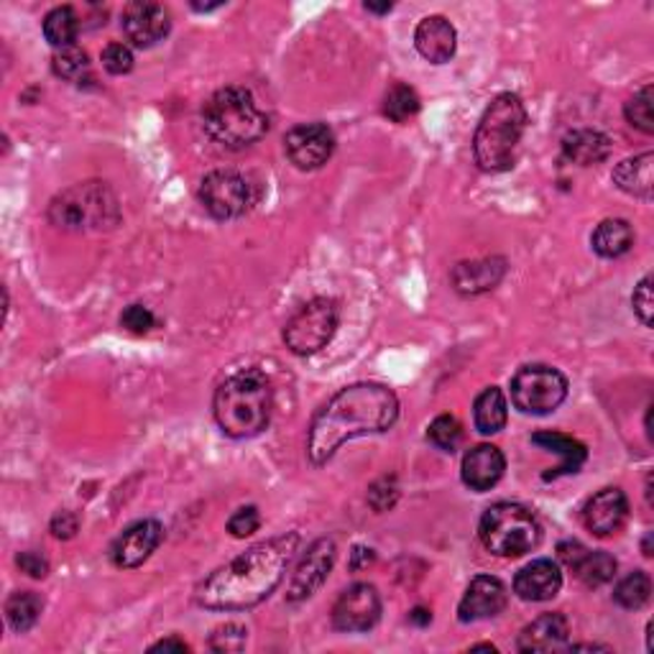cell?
<instances>
[{
    "label": "cell",
    "instance_id": "44dd1931",
    "mask_svg": "<svg viewBox=\"0 0 654 654\" xmlns=\"http://www.w3.org/2000/svg\"><path fill=\"white\" fill-rule=\"evenodd\" d=\"M504 276H506V259L489 257V259H476V261H460L458 266L453 269L450 282H453V290L458 294L476 297V294L497 290Z\"/></svg>",
    "mask_w": 654,
    "mask_h": 654
},
{
    "label": "cell",
    "instance_id": "ab89813d",
    "mask_svg": "<svg viewBox=\"0 0 654 654\" xmlns=\"http://www.w3.org/2000/svg\"><path fill=\"white\" fill-rule=\"evenodd\" d=\"M399 499V486L394 478H381L369 489V504L373 512H389Z\"/></svg>",
    "mask_w": 654,
    "mask_h": 654
},
{
    "label": "cell",
    "instance_id": "484cf974",
    "mask_svg": "<svg viewBox=\"0 0 654 654\" xmlns=\"http://www.w3.org/2000/svg\"><path fill=\"white\" fill-rule=\"evenodd\" d=\"M590 246H593V251L601 259L624 257L634 246L632 222L624 218H606L596 226L593 236H590Z\"/></svg>",
    "mask_w": 654,
    "mask_h": 654
},
{
    "label": "cell",
    "instance_id": "f1b7e54d",
    "mask_svg": "<svg viewBox=\"0 0 654 654\" xmlns=\"http://www.w3.org/2000/svg\"><path fill=\"white\" fill-rule=\"evenodd\" d=\"M42 611H44V598L34 593V590H15V593L6 601L8 626L19 634L34 629L36 621L42 619Z\"/></svg>",
    "mask_w": 654,
    "mask_h": 654
},
{
    "label": "cell",
    "instance_id": "ffe728a7",
    "mask_svg": "<svg viewBox=\"0 0 654 654\" xmlns=\"http://www.w3.org/2000/svg\"><path fill=\"white\" fill-rule=\"evenodd\" d=\"M563 588V570L555 560H547V557H539V560H532L530 565L516 573L514 578V593L522 598V601L542 603L549 601L560 593Z\"/></svg>",
    "mask_w": 654,
    "mask_h": 654
},
{
    "label": "cell",
    "instance_id": "6da1fadb",
    "mask_svg": "<svg viewBox=\"0 0 654 654\" xmlns=\"http://www.w3.org/2000/svg\"><path fill=\"white\" fill-rule=\"evenodd\" d=\"M299 549V534L286 532L259 542L210 573L195 588V603L210 611H246L274 593Z\"/></svg>",
    "mask_w": 654,
    "mask_h": 654
},
{
    "label": "cell",
    "instance_id": "603a6c76",
    "mask_svg": "<svg viewBox=\"0 0 654 654\" xmlns=\"http://www.w3.org/2000/svg\"><path fill=\"white\" fill-rule=\"evenodd\" d=\"M532 443L539 445V448L549 450V453H557V456L563 458V462L553 470V473H545V481H555V478L578 473L588 458V450L584 443L576 440V437H570V435L553 433V429H545V433L532 435Z\"/></svg>",
    "mask_w": 654,
    "mask_h": 654
},
{
    "label": "cell",
    "instance_id": "52a82bcc",
    "mask_svg": "<svg viewBox=\"0 0 654 654\" xmlns=\"http://www.w3.org/2000/svg\"><path fill=\"white\" fill-rule=\"evenodd\" d=\"M478 537L491 555L522 557L542 542V526L530 509L501 501L483 512Z\"/></svg>",
    "mask_w": 654,
    "mask_h": 654
},
{
    "label": "cell",
    "instance_id": "83f0119b",
    "mask_svg": "<svg viewBox=\"0 0 654 654\" xmlns=\"http://www.w3.org/2000/svg\"><path fill=\"white\" fill-rule=\"evenodd\" d=\"M568 570L576 573V578L584 586L601 588L617 576V560L609 553H603V549H593L590 553L588 547H584Z\"/></svg>",
    "mask_w": 654,
    "mask_h": 654
},
{
    "label": "cell",
    "instance_id": "4dcf8cb0",
    "mask_svg": "<svg viewBox=\"0 0 654 654\" xmlns=\"http://www.w3.org/2000/svg\"><path fill=\"white\" fill-rule=\"evenodd\" d=\"M650 596H652V580L644 570L629 573V576L621 578L619 586L613 588V601L626 611L642 609V606L650 601Z\"/></svg>",
    "mask_w": 654,
    "mask_h": 654
},
{
    "label": "cell",
    "instance_id": "7dc6e473",
    "mask_svg": "<svg viewBox=\"0 0 654 654\" xmlns=\"http://www.w3.org/2000/svg\"><path fill=\"white\" fill-rule=\"evenodd\" d=\"M392 3H366V11L369 13H379V15H384V13H389L392 11Z\"/></svg>",
    "mask_w": 654,
    "mask_h": 654
},
{
    "label": "cell",
    "instance_id": "60d3db41",
    "mask_svg": "<svg viewBox=\"0 0 654 654\" xmlns=\"http://www.w3.org/2000/svg\"><path fill=\"white\" fill-rule=\"evenodd\" d=\"M634 315L640 317L642 325H652V276H644L632 294Z\"/></svg>",
    "mask_w": 654,
    "mask_h": 654
},
{
    "label": "cell",
    "instance_id": "4316f807",
    "mask_svg": "<svg viewBox=\"0 0 654 654\" xmlns=\"http://www.w3.org/2000/svg\"><path fill=\"white\" fill-rule=\"evenodd\" d=\"M509 419V404L506 396L499 386H489L478 394L473 404V422L481 435H497L506 427Z\"/></svg>",
    "mask_w": 654,
    "mask_h": 654
},
{
    "label": "cell",
    "instance_id": "5bb4252c",
    "mask_svg": "<svg viewBox=\"0 0 654 654\" xmlns=\"http://www.w3.org/2000/svg\"><path fill=\"white\" fill-rule=\"evenodd\" d=\"M335 555H338V549H335L333 539L323 537V539L313 542L307 553L302 555L297 570H294V576L290 580V586H286V601L297 603V601H305V598L317 593V588H323L327 576H330V570L335 565Z\"/></svg>",
    "mask_w": 654,
    "mask_h": 654
},
{
    "label": "cell",
    "instance_id": "b9f144b4",
    "mask_svg": "<svg viewBox=\"0 0 654 654\" xmlns=\"http://www.w3.org/2000/svg\"><path fill=\"white\" fill-rule=\"evenodd\" d=\"M15 565H19L21 573H26L29 578H46V573H50V560H46L44 555L34 553V549L15 557Z\"/></svg>",
    "mask_w": 654,
    "mask_h": 654
},
{
    "label": "cell",
    "instance_id": "ee69618b",
    "mask_svg": "<svg viewBox=\"0 0 654 654\" xmlns=\"http://www.w3.org/2000/svg\"><path fill=\"white\" fill-rule=\"evenodd\" d=\"M377 560V555H373V549H366V547H356L353 553H350V568L353 570H361V568H369V565Z\"/></svg>",
    "mask_w": 654,
    "mask_h": 654
},
{
    "label": "cell",
    "instance_id": "f546056e",
    "mask_svg": "<svg viewBox=\"0 0 654 654\" xmlns=\"http://www.w3.org/2000/svg\"><path fill=\"white\" fill-rule=\"evenodd\" d=\"M79 21L77 11L72 6H59L54 11L46 13L44 19V39L57 50H67V46H75V39L79 34Z\"/></svg>",
    "mask_w": 654,
    "mask_h": 654
},
{
    "label": "cell",
    "instance_id": "30bf717a",
    "mask_svg": "<svg viewBox=\"0 0 654 654\" xmlns=\"http://www.w3.org/2000/svg\"><path fill=\"white\" fill-rule=\"evenodd\" d=\"M199 205L212 215L215 220L241 218L257 205L259 193L246 174L236 170H215L205 174L197 189Z\"/></svg>",
    "mask_w": 654,
    "mask_h": 654
},
{
    "label": "cell",
    "instance_id": "bcb514c9",
    "mask_svg": "<svg viewBox=\"0 0 654 654\" xmlns=\"http://www.w3.org/2000/svg\"><path fill=\"white\" fill-rule=\"evenodd\" d=\"M410 621H412V624L425 626V624H429V621H433V613L425 611V609H414V611L410 613Z\"/></svg>",
    "mask_w": 654,
    "mask_h": 654
},
{
    "label": "cell",
    "instance_id": "7402d4cb",
    "mask_svg": "<svg viewBox=\"0 0 654 654\" xmlns=\"http://www.w3.org/2000/svg\"><path fill=\"white\" fill-rule=\"evenodd\" d=\"M570 626L568 619L563 613H542L526 624L520 634V642H516V650L520 652H555L563 650L568 644Z\"/></svg>",
    "mask_w": 654,
    "mask_h": 654
},
{
    "label": "cell",
    "instance_id": "8992f818",
    "mask_svg": "<svg viewBox=\"0 0 654 654\" xmlns=\"http://www.w3.org/2000/svg\"><path fill=\"white\" fill-rule=\"evenodd\" d=\"M50 220L65 230H106L121 220V210L108 185L79 182L52 199Z\"/></svg>",
    "mask_w": 654,
    "mask_h": 654
},
{
    "label": "cell",
    "instance_id": "277c9868",
    "mask_svg": "<svg viewBox=\"0 0 654 654\" xmlns=\"http://www.w3.org/2000/svg\"><path fill=\"white\" fill-rule=\"evenodd\" d=\"M524 131L526 108L520 95L501 92L499 98H493L473 135V156L478 170L489 174L512 170Z\"/></svg>",
    "mask_w": 654,
    "mask_h": 654
},
{
    "label": "cell",
    "instance_id": "e0dca14e",
    "mask_svg": "<svg viewBox=\"0 0 654 654\" xmlns=\"http://www.w3.org/2000/svg\"><path fill=\"white\" fill-rule=\"evenodd\" d=\"M506 470V458L497 445H476L462 456L460 476L470 491H491Z\"/></svg>",
    "mask_w": 654,
    "mask_h": 654
},
{
    "label": "cell",
    "instance_id": "7bdbcfd3",
    "mask_svg": "<svg viewBox=\"0 0 654 654\" xmlns=\"http://www.w3.org/2000/svg\"><path fill=\"white\" fill-rule=\"evenodd\" d=\"M79 530V516L75 512H59L52 520V534L57 539H72Z\"/></svg>",
    "mask_w": 654,
    "mask_h": 654
},
{
    "label": "cell",
    "instance_id": "9c48e42d",
    "mask_svg": "<svg viewBox=\"0 0 654 654\" xmlns=\"http://www.w3.org/2000/svg\"><path fill=\"white\" fill-rule=\"evenodd\" d=\"M568 379L553 366H524L512 379V404L522 414H542L555 412L565 399H568Z\"/></svg>",
    "mask_w": 654,
    "mask_h": 654
},
{
    "label": "cell",
    "instance_id": "836d02e7",
    "mask_svg": "<svg viewBox=\"0 0 654 654\" xmlns=\"http://www.w3.org/2000/svg\"><path fill=\"white\" fill-rule=\"evenodd\" d=\"M427 440L435 445L437 450L443 453H456L458 445L462 443V427L460 422L453 417V414H440L429 422L427 427Z\"/></svg>",
    "mask_w": 654,
    "mask_h": 654
},
{
    "label": "cell",
    "instance_id": "8fae6325",
    "mask_svg": "<svg viewBox=\"0 0 654 654\" xmlns=\"http://www.w3.org/2000/svg\"><path fill=\"white\" fill-rule=\"evenodd\" d=\"M381 596L371 584H356L340 593L333 606V626L338 632L361 634L379 624Z\"/></svg>",
    "mask_w": 654,
    "mask_h": 654
},
{
    "label": "cell",
    "instance_id": "e575fe53",
    "mask_svg": "<svg viewBox=\"0 0 654 654\" xmlns=\"http://www.w3.org/2000/svg\"><path fill=\"white\" fill-rule=\"evenodd\" d=\"M624 116L626 121L640 129L642 133H652L654 131V118H652V85H644L636 90L632 98L626 100L624 106Z\"/></svg>",
    "mask_w": 654,
    "mask_h": 654
},
{
    "label": "cell",
    "instance_id": "4fadbf2b",
    "mask_svg": "<svg viewBox=\"0 0 654 654\" xmlns=\"http://www.w3.org/2000/svg\"><path fill=\"white\" fill-rule=\"evenodd\" d=\"M123 36L135 46V50H151L159 42H164L172 29V15L162 3H146L135 0L123 8L121 15Z\"/></svg>",
    "mask_w": 654,
    "mask_h": 654
},
{
    "label": "cell",
    "instance_id": "5b68a950",
    "mask_svg": "<svg viewBox=\"0 0 654 654\" xmlns=\"http://www.w3.org/2000/svg\"><path fill=\"white\" fill-rule=\"evenodd\" d=\"M203 129L226 149H246L269 133V116L246 87H222L205 102Z\"/></svg>",
    "mask_w": 654,
    "mask_h": 654
},
{
    "label": "cell",
    "instance_id": "cb8c5ba5",
    "mask_svg": "<svg viewBox=\"0 0 654 654\" xmlns=\"http://www.w3.org/2000/svg\"><path fill=\"white\" fill-rule=\"evenodd\" d=\"M611 179L621 193L647 199L650 203L652 189H654V154L652 151H644L640 156L624 159V162L617 164Z\"/></svg>",
    "mask_w": 654,
    "mask_h": 654
},
{
    "label": "cell",
    "instance_id": "9a60e30c",
    "mask_svg": "<svg viewBox=\"0 0 654 654\" xmlns=\"http://www.w3.org/2000/svg\"><path fill=\"white\" fill-rule=\"evenodd\" d=\"M162 539L164 526L156 520L135 522L113 542V547H110V560H113L116 568L123 570L141 568V565L154 555V549L162 545Z\"/></svg>",
    "mask_w": 654,
    "mask_h": 654
},
{
    "label": "cell",
    "instance_id": "f6af8a7d",
    "mask_svg": "<svg viewBox=\"0 0 654 654\" xmlns=\"http://www.w3.org/2000/svg\"><path fill=\"white\" fill-rule=\"evenodd\" d=\"M187 650H189L187 644L182 642V640H174V636H172V640L156 642L154 647H151V652H187Z\"/></svg>",
    "mask_w": 654,
    "mask_h": 654
},
{
    "label": "cell",
    "instance_id": "ba28073f",
    "mask_svg": "<svg viewBox=\"0 0 654 654\" xmlns=\"http://www.w3.org/2000/svg\"><path fill=\"white\" fill-rule=\"evenodd\" d=\"M340 323V307L335 299L317 297L309 299L305 307L290 317L284 325V346L294 356H315L333 340L338 333Z\"/></svg>",
    "mask_w": 654,
    "mask_h": 654
},
{
    "label": "cell",
    "instance_id": "f35d334b",
    "mask_svg": "<svg viewBox=\"0 0 654 654\" xmlns=\"http://www.w3.org/2000/svg\"><path fill=\"white\" fill-rule=\"evenodd\" d=\"M259 526H261V516H259V509L257 506L238 509V512L228 520V532L233 534L236 539L251 537L253 532H259Z\"/></svg>",
    "mask_w": 654,
    "mask_h": 654
},
{
    "label": "cell",
    "instance_id": "2e32d148",
    "mask_svg": "<svg viewBox=\"0 0 654 654\" xmlns=\"http://www.w3.org/2000/svg\"><path fill=\"white\" fill-rule=\"evenodd\" d=\"M509 590L493 576H478L470 580V586L458 606V619L462 624H473V621L493 619L506 609Z\"/></svg>",
    "mask_w": 654,
    "mask_h": 654
},
{
    "label": "cell",
    "instance_id": "1f68e13d",
    "mask_svg": "<svg viewBox=\"0 0 654 654\" xmlns=\"http://www.w3.org/2000/svg\"><path fill=\"white\" fill-rule=\"evenodd\" d=\"M419 106L422 102L417 90L404 83H396L384 98V116L394 123H406L419 113Z\"/></svg>",
    "mask_w": 654,
    "mask_h": 654
},
{
    "label": "cell",
    "instance_id": "7a4b0ae2",
    "mask_svg": "<svg viewBox=\"0 0 654 654\" xmlns=\"http://www.w3.org/2000/svg\"><path fill=\"white\" fill-rule=\"evenodd\" d=\"M396 419L399 399L392 389L373 381L350 384L315 414L307 433V456L315 466H325L346 443L386 433Z\"/></svg>",
    "mask_w": 654,
    "mask_h": 654
},
{
    "label": "cell",
    "instance_id": "c3c4849f",
    "mask_svg": "<svg viewBox=\"0 0 654 654\" xmlns=\"http://www.w3.org/2000/svg\"><path fill=\"white\" fill-rule=\"evenodd\" d=\"M573 650H603V652H609V647H601V644H573Z\"/></svg>",
    "mask_w": 654,
    "mask_h": 654
},
{
    "label": "cell",
    "instance_id": "74e56055",
    "mask_svg": "<svg viewBox=\"0 0 654 654\" xmlns=\"http://www.w3.org/2000/svg\"><path fill=\"white\" fill-rule=\"evenodd\" d=\"M121 327H123L126 333H131V335H146V333H151L156 327V317H154V313H151L149 307L131 305V307L123 309Z\"/></svg>",
    "mask_w": 654,
    "mask_h": 654
},
{
    "label": "cell",
    "instance_id": "8d00e7d4",
    "mask_svg": "<svg viewBox=\"0 0 654 654\" xmlns=\"http://www.w3.org/2000/svg\"><path fill=\"white\" fill-rule=\"evenodd\" d=\"M246 626L241 624H226L218 626L210 636V647L215 652H241L246 644Z\"/></svg>",
    "mask_w": 654,
    "mask_h": 654
},
{
    "label": "cell",
    "instance_id": "ac0fdd59",
    "mask_svg": "<svg viewBox=\"0 0 654 654\" xmlns=\"http://www.w3.org/2000/svg\"><path fill=\"white\" fill-rule=\"evenodd\" d=\"M629 516V499L621 489H603L588 501L584 522L596 537H611L624 526Z\"/></svg>",
    "mask_w": 654,
    "mask_h": 654
},
{
    "label": "cell",
    "instance_id": "d6a6232c",
    "mask_svg": "<svg viewBox=\"0 0 654 654\" xmlns=\"http://www.w3.org/2000/svg\"><path fill=\"white\" fill-rule=\"evenodd\" d=\"M52 69L54 75L62 79H75V83H83V77L90 72V57H87L85 50L79 46H67V50H57L52 57Z\"/></svg>",
    "mask_w": 654,
    "mask_h": 654
},
{
    "label": "cell",
    "instance_id": "3957f363",
    "mask_svg": "<svg viewBox=\"0 0 654 654\" xmlns=\"http://www.w3.org/2000/svg\"><path fill=\"white\" fill-rule=\"evenodd\" d=\"M274 392L259 369H243L228 377L212 399V414L222 435L249 440L261 435L271 422Z\"/></svg>",
    "mask_w": 654,
    "mask_h": 654
},
{
    "label": "cell",
    "instance_id": "d4e9b609",
    "mask_svg": "<svg viewBox=\"0 0 654 654\" xmlns=\"http://www.w3.org/2000/svg\"><path fill=\"white\" fill-rule=\"evenodd\" d=\"M563 154L568 162L578 166H596L609 159L611 139L596 129H576L565 133Z\"/></svg>",
    "mask_w": 654,
    "mask_h": 654
},
{
    "label": "cell",
    "instance_id": "d590c367",
    "mask_svg": "<svg viewBox=\"0 0 654 654\" xmlns=\"http://www.w3.org/2000/svg\"><path fill=\"white\" fill-rule=\"evenodd\" d=\"M133 65H135V59H133V52L129 44L113 42L102 50V67H106L110 75H129Z\"/></svg>",
    "mask_w": 654,
    "mask_h": 654
},
{
    "label": "cell",
    "instance_id": "d6986e66",
    "mask_svg": "<svg viewBox=\"0 0 654 654\" xmlns=\"http://www.w3.org/2000/svg\"><path fill=\"white\" fill-rule=\"evenodd\" d=\"M414 46L433 65H445L456 57L458 31L445 15H427L414 31Z\"/></svg>",
    "mask_w": 654,
    "mask_h": 654
},
{
    "label": "cell",
    "instance_id": "7c38bea8",
    "mask_svg": "<svg viewBox=\"0 0 654 654\" xmlns=\"http://www.w3.org/2000/svg\"><path fill=\"white\" fill-rule=\"evenodd\" d=\"M284 151L290 162L302 172H315L330 162L335 151V133L325 123H302L284 135Z\"/></svg>",
    "mask_w": 654,
    "mask_h": 654
}]
</instances>
